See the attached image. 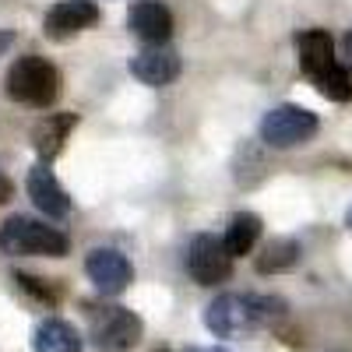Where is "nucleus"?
I'll return each instance as SVG.
<instances>
[{"instance_id": "f257e3e1", "label": "nucleus", "mask_w": 352, "mask_h": 352, "mask_svg": "<svg viewBox=\"0 0 352 352\" xmlns=\"http://www.w3.org/2000/svg\"><path fill=\"white\" fill-rule=\"evenodd\" d=\"M285 314V303L275 296H240V292H222L219 300L204 310V328L219 338H243L264 324H275Z\"/></svg>"}, {"instance_id": "f03ea898", "label": "nucleus", "mask_w": 352, "mask_h": 352, "mask_svg": "<svg viewBox=\"0 0 352 352\" xmlns=\"http://www.w3.org/2000/svg\"><path fill=\"white\" fill-rule=\"evenodd\" d=\"M296 46H300V67L314 81L317 92L331 102H349L352 99V81L335 56V39L324 28H310V32L296 36Z\"/></svg>"}, {"instance_id": "7ed1b4c3", "label": "nucleus", "mask_w": 352, "mask_h": 352, "mask_svg": "<svg viewBox=\"0 0 352 352\" xmlns=\"http://www.w3.org/2000/svg\"><path fill=\"white\" fill-rule=\"evenodd\" d=\"M8 96L21 106H36V109H46L56 96H60V71H56L50 60L43 56L28 53V56H18L8 71Z\"/></svg>"}, {"instance_id": "20e7f679", "label": "nucleus", "mask_w": 352, "mask_h": 352, "mask_svg": "<svg viewBox=\"0 0 352 352\" xmlns=\"http://www.w3.org/2000/svg\"><path fill=\"white\" fill-rule=\"evenodd\" d=\"M0 250L11 257H28V254H46V257H64L71 250L67 236L39 219L28 215H11L0 226Z\"/></svg>"}, {"instance_id": "39448f33", "label": "nucleus", "mask_w": 352, "mask_h": 352, "mask_svg": "<svg viewBox=\"0 0 352 352\" xmlns=\"http://www.w3.org/2000/svg\"><path fill=\"white\" fill-rule=\"evenodd\" d=\"M317 134V116L303 106H275L268 116L261 120V141L272 148H296V144L310 141Z\"/></svg>"}, {"instance_id": "423d86ee", "label": "nucleus", "mask_w": 352, "mask_h": 352, "mask_svg": "<svg viewBox=\"0 0 352 352\" xmlns=\"http://www.w3.org/2000/svg\"><path fill=\"white\" fill-rule=\"evenodd\" d=\"M141 317L127 307H102L92 310V338L99 352H131L141 342Z\"/></svg>"}, {"instance_id": "0eeeda50", "label": "nucleus", "mask_w": 352, "mask_h": 352, "mask_svg": "<svg viewBox=\"0 0 352 352\" xmlns=\"http://www.w3.org/2000/svg\"><path fill=\"white\" fill-rule=\"evenodd\" d=\"M187 272L197 285H219L232 275V257L226 250V243L212 232H201L187 247Z\"/></svg>"}, {"instance_id": "6e6552de", "label": "nucleus", "mask_w": 352, "mask_h": 352, "mask_svg": "<svg viewBox=\"0 0 352 352\" xmlns=\"http://www.w3.org/2000/svg\"><path fill=\"white\" fill-rule=\"evenodd\" d=\"M85 272H88V278H92V285L102 292V296H120V292L134 282L131 261H127L120 250H109V247L88 254Z\"/></svg>"}, {"instance_id": "1a4fd4ad", "label": "nucleus", "mask_w": 352, "mask_h": 352, "mask_svg": "<svg viewBox=\"0 0 352 352\" xmlns=\"http://www.w3.org/2000/svg\"><path fill=\"white\" fill-rule=\"evenodd\" d=\"M96 21H99V8L92 0H60L56 8H50V14L43 21V32H46V39L64 43V39L85 32V28H92Z\"/></svg>"}, {"instance_id": "9d476101", "label": "nucleus", "mask_w": 352, "mask_h": 352, "mask_svg": "<svg viewBox=\"0 0 352 352\" xmlns=\"http://www.w3.org/2000/svg\"><path fill=\"white\" fill-rule=\"evenodd\" d=\"M184 71L180 64V53L169 50V46H148L131 56V74L141 81V85H152V88H162L169 81H176Z\"/></svg>"}, {"instance_id": "9b49d317", "label": "nucleus", "mask_w": 352, "mask_h": 352, "mask_svg": "<svg viewBox=\"0 0 352 352\" xmlns=\"http://www.w3.org/2000/svg\"><path fill=\"white\" fill-rule=\"evenodd\" d=\"M127 25H131V32L148 46H166L169 36H173V14H169V8L159 4V0H134L131 11H127Z\"/></svg>"}, {"instance_id": "f8f14e48", "label": "nucleus", "mask_w": 352, "mask_h": 352, "mask_svg": "<svg viewBox=\"0 0 352 352\" xmlns=\"http://www.w3.org/2000/svg\"><path fill=\"white\" fill-rule=\"evenodd\" d=\"M28 197L36 201V208L46 212L50 219H64L71 212V197L60 187V180L46 169V166H32L28 173Z\"/></svg>"}, {"instance_id": "ddd939ff", "label": "nucleus", "mask_w": 352, "mask_h": 352, "mask_svg": "<svg viewBox=\"0 0 352 352\" xmlns=\"http://www.w3.org/2000/svg\"><path fill=\"white\" fill-rule=\"evenodd\" d=\"M74 127H78V116L74 113H50V116H43V120L36 124V131H32L36 152L43 159H56V155H60V148H64V141H67V134Z\"/></svg>"}, {"instance_id": "4468645a", "label": "nucleus", "mask_w": 352, "mask_h": 352, "mask_svg": "<svg viewBox=\"0 0 352 352\" xmlns=\"http://www.w3.org/2000/svg\"><path fill=\"white\" fill-rule=\"evenodd\" d=\"M36 352H81V335L60 317H46L32 335Z\"/></svg>"}, {"instance_id": "2eb2a0df", "label": "nucleus", "mask_w": 352, "mask_h": 352, "mask_svg": "<svg viewBox=\"0 0 352 352\" xmlns=\"http://www.w3.org/2000/svg\"><path fill=\"white\" fill-rule=\"evenodd\" d=\"M257 236H261V219H257L254 212H240V215H232L222 243H226L229 257H243V254L254 250Z\"/></svg>"}, {"instance_id": "dca6fc26", "label": "nucleus", "mask_w": 352, "mask_h": 352, "mask_svg": "<svg viewBox=\"0 0 352 352\" xmlns=\"http://www.w3.org/2000/svg\"><path fill=\"white\" fill-rule=\"evenodd\" d=\"M296 261H300V243L296 240H272L257 254V272L261 275H278V272H289Z\"/></svg>"}, {"instance_id": "f3484780", "label": "nucleus", "mask_w": 352, "mask_h": 352, "mask_svg": "<svg viewBox=\"0 0 352 352\" xmlns=\"http://www.w3.org/2000/svg\"><path fill=\"white\" fill-rule=\"evenodd\" d=\"M18 282H21V289H28V292H36L39 300H56V289H46V285H39V278H32V275H18Z\"/></svg>"}, {"instance_id": "a211bd4d", "label": "nucleus", "mask_w": 352, "mask_h": 352, "mask_svg": "<svg viewBox=\"0 0 352 352\" xmlns=\"http://www.w3.org/2000/svg\"><path fill=\"white\" fill-rule=\"evenodd\" d=\"M11 194H14V184L8 180V176H4V169H0V204H4V201H11Z\"/></svg>"}, {"instance_id": "6ab92c4d", "label": "nucleus", "mask_w": 352, "mask_h": 352, "mask_svg": "<svg viewBox=\"0 0 352 352\" xmlns=\"http://www.w3.org/2000/svg\"><path fill=\"white\" fill-rule=\"evenodd\" d=\"M14 46V32H8V28H0V53H8Z\"/></svg>"}, {"instance_id": "aec40b11", "label": "nucleus", "mask_w": 352, "mask_h": 352, "mask_svg": "<svg viewBox=\"0 0 352 352\" xmlns=\"http://www.w3.org/2000/svg\"><path fill=\"white\" fill-rule=\"evenodd\" d=\"M342 50H345V56H349V64H352V28H349V36L342 39Z\"/></svg>"}, {"instance_id": "412c9836", "label": "nucleus", "mask_w": 352, "mask_h": 352, "mask_svg": "<svg viewBox=\"0 0 352 352\" xmlns=\"http://www.w3.org/2000/svg\"><path fill=\"white\" fill-rule=\"evenodd\" d=\"M187 352H226V349H187Z\"/></svg>"}, {"instance_id": "4be33fe9", "label": "nucleus", "mask_w": 352, "mask_h": 352, "mask_svg": "<svg viewBox=\"0 0 352 352\" xmlns=\"http://www.w3.org/2000/svg\"><path fill=\"white\" fill-rule=\"evenodd\" d=\"M349 229H352V208H349Z\"/></svg>"}, {"instance_id": "5701e85b", "label": "nucleus", "mask_w": 352, "mask_h": 352, "mask_svg": "<svg viewBox=\"0 0 352 352\" xmlns=\"http://www.w3.org/2000/svg\"><path fill=\"white\" fill-rule=\"evenodd\" d=\"M155 352H169V349H155Z\"/></svg>"}]
</instances>
